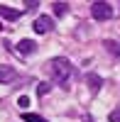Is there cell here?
I'll return each mask as SVG.
<instances>
[{
	"label": "cell",
	"instance_id": "4fadbf2b",
	"mask_svg": "<svg viewBox=\"0 0 120 122\" xmlns=\"http://www.w3.org/2000/svg\"><path fill=\"white\" fill-rule=\"evenodd\" d=\"M17 105H20V107H27V105H29V98H27V95H20Z\"/></svg>",
	"mask_w": 120,
	"mask_h": 122
},
{
	"label": "cell",
	"instance_id": "30bf717a",
	"mask_svg": "<svg viewBox=\"0 0 120 122\" xmlns=\"http://www.w3.org/2000/svg\"><path fill=\"white\" fill-rule=\"evenodd\" d=\"M54 12H56L59 17H64V15L69 12V5H66V3H54Z\"/></svg>",
	"mask_w": 120,
	"mask_h": 122
},
{
	"label": "cell",
	"instance_id": "9c48e42d",
	"mask_svg": "<svg viewBox=\"0 0 120 122\" xmlns=\"http://www.w3.org/2000/svg\"><path fill=\"white\" fill-rule=\"evenodd\" d=\"M22 120L25 122H47L42 115H37V112H22Z\"/></svg>",
	"mask_w": 120,
	"mask_h": 122
},
{
	"label": "cell",
	"instance_id": "7a4b0ae2",
	"mask_svg": "<svg viewBox=\"0 0 120 122\" xmlns=\"http://www.w3.org/2000/svg\"><path fill=\"white\" fill-rule=\"evenodd\" d=\"M91 15H93V20H98V22H105V20H110L113 17V7L108 5V3H93L91 5Z\"/></svg>",
	"mask_w": 120,
	"mask_h": 122
},
{
	"label": "cell",
	"instance_id": "5bb4252c",
	"mask_svg": "<svg viewBox=\"0 0 120 122\" xmlns=\"http://www.w3.org/2000/svg\"><path fill=\"white\" fill-rule=\"evenodd\" d=\"M37 5H39V3H25V7H27V10H25V12H29V10H34Z\"/></svg>",
	"mask_w": 120,
	"mask_h": 122
},
{
	"label": "cell",
	"instance_id": "8fae6325",
	"mask_svg": "<svg viewBox=\"0 0 120 122\" xmlns=\"http://www.w3.org/2000/svg\"><path fill=\"white\" fill-rule=\"evenodd\" d=\"M49 88H52L49 83H39V86H37V93H39V95H47V93H49Z\"/></svg>",
	"mask_w": 120,
	"mask_h": 122
},
{
	"label": "cell",
	"instance_id": "8992f818",
	"mask_svg": "<svg viewBox=\"0 0 120 122\" xmlns=\"http://www.w3.org/2000/svg\"><path fill=\"white\" fill-rule=\"evenodd\" d=\"M17 51L22 54V56H29V54H34V51H37V44L32 42V39H22V42L17 44Z\"/></svg>",
	"mask_w": 120,
	"mask_h": 122
},
{
	"label": "cell",
	"instance_id": "3957f363",
	"mask_svg": "<svg viewBox=\"0 0 120 122\" xmlns=\"http://www.w3.org/2000/svg\"><path fill=\"white\" fill-rule=\"evenodd\" d=\"M52 29H54V20L49 17V15H42V17L34 20V32L37 34H49Z\"/></svg>",
	"mask_w": 120,
	"mask_h": 122
},
{
	"label": "cell",
	"instance_id": "6da1fadb",
	"mask_svg": "<svg viewBox=\"0 0 120 122\" xmlns=\"http://www.w3.org/2000/svg\"><path fill=\"white\" fill-rule=\"evenodd\" d=\"M44 71L52 78V83H56V86H69V81L74 78V64L69 59H64V56L49 59L44 64Z\"/></svg>",
	"mask_w": 120,
	"mask_h": 122
},
{
	"label": "cell",
	"instance_id": "52a82bcc",
	"mask_svg": "<svg viewBox=\"0 0 120 122\" xmlns=\"http://www.w3.org/2000/svg\"><path fill=\"white\" fill-rule=\"evenodd\" d=\"M20 15V10H15V7H10V5H0V17L3 20H10V22H12V20H17Z\"/></svg>",
	"mask_w": 120,
	"mask_h": 122
},
{
	"label": "cell",
	"instance_id": "7c38bea8",
	"mask_svg": "<svg viewBox=\"0 0 120 122\" xmlns=\"http://www.w3.org/2000/svg\"><path fill=\"white\" fill-rule=\"evenodd\" d=\"M108 120H110V122H120V107H118V110H113V112L108 115Z\"/></svg>",
	"mask_w": 120,
	"mask_h": 122
},
{
	"label": "cell",
	"instance_id": "5b68a950",
	"mask_svg": "<svg viewBox=\"0 0 120 122\" xmlns=\"http://www.w3.org/2000/svg\"><path fill=\"white\" fill-rule=\"evenodd\" d=\"M17 78V71L12 66H0V83H12Z\"/></svg>",
	"mask_w": 120,
	"mask_h": 122
},
{
	"label": "cell",
	"instance_id": "ba28073f",
	"mask_svg": "<svg viewBox=\"0 0 120 122\" xmlns=\"http://www.w3.org/2000/svg\"><path fill=\"white\" fill-rule=\"evenodd\" d=\"M103 46H105V49H110V54H113V56H120V44H118V42H110V39H105Z\"/></svg>",
	"mask_w": 120,
	"mask_h": 122
},
{
	"label": "cell",
	"instance_id": "277c9868",
	"mask_svg": "<svg viewBox=\"0 0 120 122\" xmlns=\"http://www.w3.org/2000/svg\"><path fill=\"white\" fill-rule=\"evenodd\" d=\"M86 83H88V88H91V93L96 95L98 90L103 88V78L98 76V73H86Z\"/></svg>",
	"mask_w": 120,
	"mask_h": 122
}]
</instances>
